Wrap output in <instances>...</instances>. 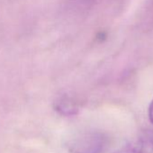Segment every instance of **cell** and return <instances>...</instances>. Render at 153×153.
Here are the masks:
<instances>
[{
	"label": "cell",
	"instance_id": "obj_4",
	"mask_svg": "<svg viewBox=\"0 0 153 153\" xmlns=\"http://www.w3.org/2000/svg\"><path fill=\"white\" fill-rule=\"evenodd\" d=\"M149 118L150 123L153 124V100L151 101L149 107Z\"/></svg>",
	"mask_w": 153,
	"mask_h": 153
},
{
	"label": "cell",
	"instance_id": "obj_2",
	"mask_svg": "<svg viewBox=\"0 0 153 153\" xmlns=\"http://www.w3.org/2000/svg\"><path fill=\"white\" fill-rule=\"evenodd\" d=\"M54 109L62 115H73L79 111V105L74 98L68 95H63L54 102Z\"/></svg>",
	"mask_w": 153,
	"mask_h": 153
},
{
	"label": "cell",
	"instance_id": "obj_1",
	"mask_svg": "<svg viewBox=\"0 0 153 153\" xmlns=\"http://www.w3.org/2000/svg\"><path fill=\"white\" fill-rule=\"evenodd\" d=\"M105 146V139L101 134L92 133L76 139L71 145L74 153H101Z\"/></svg>",
	"mask_w": 153,
	"mask_h": 153
},
{
	"label": "cell",
	"instance_id": "obj_3",
	"mask_svg": "<svg viewBox=\"0 0 153 153\" xmlns=\"http://www.w3.org/2000/svg\"><path fill=\"white\" fill-rule=\"evenodd\" d=\"M114 153H153V140L141 139L133 141Z\"/></svg>",
	"mask_w": 153,
	"mask_h": 153
}]
</instances>
